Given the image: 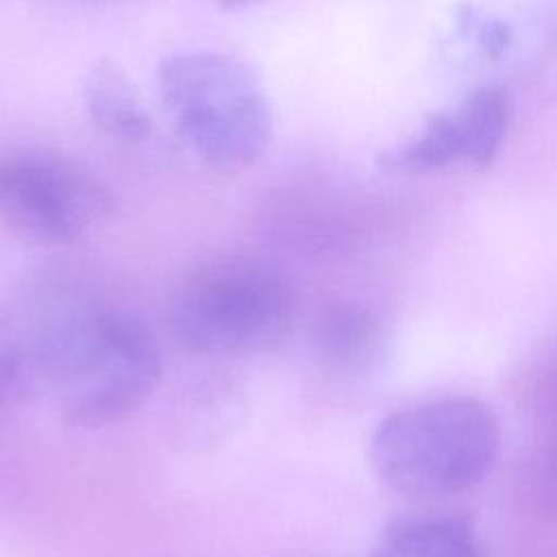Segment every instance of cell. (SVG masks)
<instances>
[{"label": "cell", "instance_id": "9", "mask_svg": "<svg viewBox=\"0 0 557 557\" xmlns=\"http://www.w3.org/2000/svg\"><path fill=\"white\" fill-rule=\"evenodd\" d=\"M461 157L485 168L496 157L500 141L509 122V100L498 87H485L476 91L457 113H455Z\"/></svg>", "mask_w": 557, "mask_h": 557}, {"label": "cell", "instance_id": "7", "mask_svg": "<svg viewBox=\"0 0 557 557\" xmlns=\"http://www.w3.org/2000/svg\"><path fill=\"white\" fill-rule=\"evenodd\" d=\"M313 348L326 370L361 374L383 355V326L379 318L361 305H333L315 324Z\"/></svg>", "mask_w": 557, "mask_h": 557}, {"label": "cell", "instance_id": "4", "mask_svg": "<svg viewBox=\"0 0 557 557\" xmlns=\"http://www.w3.org/2000/svg\"><path fill=\"white\" fill-rule=\"evenodd\" d=\"M292 292L272 268L220 259L196 270L174 294L170 329L200 355H248L274 348L292 324Z\"/></svg>", "mask_w": 557, "mask_h": 557}, {"label": "cell", "instance_id": "2", "mask_svg": "<svg viewBox=\"0 0 557 557\" xmlns=\"http://www.w3.org/2000/svg\"><path fill=\"white\" fill-rule=\"evenodd\" d=\"M159 98L178 137L213 172L239 174L272 141V111L257 74L224 52H178L159 63Z\"/></svg>", "mask_w": 557, "mask_h": 557}, {"label": "cell", "instance_id": "8", "mask_svg": "<svg viewBox=\"0 0 557 557\" xmlns=\"http://www.w3.org/2000/svg\"><path fill=\"white\" fill-rule=\"evenodd\" d=\"M366 557H483L470 520L459 516L398 520Z\"/></svg>", "mask_w": 557, "mask_h": 557}, {"label": "cell", "instance_id": "6", "mask_svg": "<svg viewBox=\"0 0 557 557\" xmlns=\"http://www.w3.org/2000/svg\"><path fill=\"white\" fill-rule=\"evenodd\" d=\"M83 102L94 126L107 137L139 144L152 135V117L126 72L109 61H96L83 78Z\"/></svg>", "mask_w": 557, "mask_h": 557}, {"label": "cell", "instance_id": "11", "mask_svg": "<svg viewBox=\"0 0 557 557\" xmlns=\"http://www.w3.org/2000/svg\"><path fill=\"white\" fill-rule=\"evenodd\" d=\"M187 420L181 422L183 433L196 446L213 444L226 429L233 426L239 411V400L231 392L209 389V394H196L185 407Z\"/></svg>", "mask_w": 557, "mask_h": 557}, {"label": "cell", "instance_id": "14", "mask_svg": "<svg viewBox=\"0 0 557 557\" xmlns=\"http://www.w3.org/2000/svg\"><path fill=\"white\" fill-rule=\"evenodd\" d=\"M255 2H259V0H215V4H220V7H222V9H226V11L246 9V7L255 4Z\"/></svg>", "mask_w": 557, "mask_h": 557}, {"label": "cell", "instance_id": "3", "mask_svg": "<svg viewBox=\"0 0 557 557\" xmlns=\"http://www.w3.org/2000/svg\"><path fill=\"white\" fill-rule=\"evenodd\" d=\"M500 450L494 411L470 396L394 411L370 437V463L396 492L422 498L461 494L481 483Z\"/></svg>", "mask_w": 557, "mask_h": 557}, {"label": "cell", "instance_id": "12", "mask_svg": "<svg viewBox=\"0 0 557 557\" xmlns=\"http://www.w3.org/2000/svg\"><path fill=\"white\" fill-rule=\"evenodd\" d=\"M529 479L533 485V496L550 507H557V431L553 442H548L544 453L537 457Z\"/></svg>", "mask_w": 557, "mask_h": 557}, {"label": "cell", "instance_id": "1", "mask_svg": "<svg viewBox=\"0 0 557 557\" xmlns=\"http://www.w3.org/2000/svg\"><path fill=\"white\" fill-rule=\"evenodd\" d=\"M39 379L52 383L70 426L115 424L144 405L161 376L150 326L126 311H74L41 326Z\"/></svg>", "mask_w": 557, "mask_h": 557}, {"label": "cell", "instance_id": "10", "mask_svg": "<svg viewBox=\"0 0 557 557\" xmlns=\"http://www.w3.org/2000/svg\"><path fill=\"white\" fill-rule=\"evenodd\" d=\"M457 159L463 157L455 115H435L416 141L392 154H385L381 165L394 172H429L440 170Z\"/></svg>", "mask_w": 557, "mask_h": 557}, {"label": "cell", "instance_id": "13", "mask_svg": "<svg viewBox=\"0 0 557 557\" xmlns=\"http://www.w3.org/2000/svg\"><path fill=\"white\" fill-rule=\"evenodd\" d=\"M537 409L540 413L553 424V429L557 431V359L548 366V370L540 376L537 389Z\"/></svg>", "mask_w": 557, "mask_h": 557}, {"label": "cell", "instance_id": "5", "mask_svg": "<svg viewBox=\"0 0 557 557\" xmlns=\"http://www.w3.org/2000/svg\"><path fill=\"white\" fill-rule=\"evenodd\" d=\"M113 213L111 189L83 165L52 154L0 159V222L33 244H67Z\"/></svg>", "mask_w": 557, "mask_h": 557}]
</instances>
